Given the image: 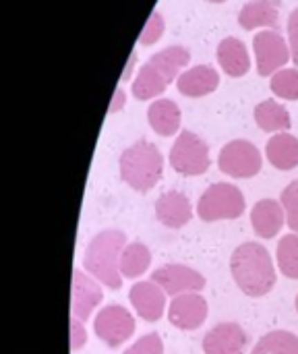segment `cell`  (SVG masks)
I'll return each mask as SVG.
<instances>
[{
    "label": "cell",
    "mask_w": 298,
    "mask_h": 354,
    "mask_svg": "<svg viewBox=\"0 0 298 354\" xmlns=\"http://www.w3.org/2000/svg\"><path fill=\"white\" fill-rule=\"evenodd\" d=\"M230 272L236 286L251 299H261L276 286V268L268 249L259 243H243L230 257Z\"/></svg>",
    "instance_id": "1"
},
{
    "label": "cell",
    "mask_w": 298,
    "mask_h": 354,
    "mask_svg": "<svg viewBox=\"0 0 298 354\" xmlns=\"http://www.w3.org/2000/svg\"><path fill=\"white\" fill-rule=\"evenodd\" d=\"M127 247V234L122 230H102L91 239L83 255V268L100 284L110 290L122 286L120 257Z\"/></svg>",
    "instance_id": "2"
},
{
    "label": "cell",
    "mask_w": 298,
    "mask_h": 354,
    "mask_svg": "<svg viewBox=\"0 0 298 354\" xmlns=\"http://www.w3.org/2000/svg\"><path fill=\"white\" fill-rule=\"evenodd\" d=\"M162 172L164 156L145 139L133 143L120 156V178L137 193L151 191L162 180Z\"/></svg>",
    "instance_id": "3"
},
{
    "label": "cell",
    "mask_w": 298,
    "mask_h": 354,
    "mask_svg": "<svg viewBox=\"0 0 298 354\" xmlns=\"http://www.w3.org/2000/svg\"><path fill=\"white\" fill-rule=\"evenodd\" d=\"M245 214V195L230 183H216L199 197L197 216L203 222L236 220Z\"/></svg>",
    "instance_id": "4"
},
{
    "label": "cell",
    "mask_w": 298,
    "mask_h": 354,
    "mask_svg": "<svg viewBox=\"0 0 298 354\" xmlns=\"http://www.w3.org/2000/svg\"><path fill=\"white\" fill-rule=\"evenodd\" d=\"M170 166L183 176L205 174L212 166L207 143L193 131H183L170 149Z\"/></svg>",
    "instance_id": "5"
},
{
    "label": "cell",
    "mask_w": 298,
    "mask_h": 354,
    "mask_svg": "<svg viewBox=\"0 0 298 354\" xmlns=\"http://www.w3.org/2000/svg\"><path fill=\"white\" fill-rule=\"evenodd\" d=\"M218 166L224 174L232 178H253L261 172L263 158L261 151L251 141L234 139L222 147Z\"/></svg>",
    "instance_id": "6"
},
{
    "label": "cell",
    "mask_w": 298,
    "mask_h": 354,
    "mask_svg": "<svg viewBox=\"0 0 298 354\" xmlns=\"http://www.w3.org/2000/svg\"><path fill=\"white\" fill-rule=\"evenodd\" d=\"M135 317L122 305H108L100 309L93 322L95 336L110 348H118L120 344H124L135 334Z\"/></svg>",
    "instance_id": "7"
},
{
    "label": "cell",
    "mask_w": 298,
    "mask_h": 354,
    "mask_svg": "<svg viewBox=\"0 0 298 354\" xmlns=\"http://www.w3.org/2000/svg\"><path fill=\"white\" fill-rule=\"evenodd\" d=\"M253 48L257 56V73L261 77H274L292 58L290 46L278 31H259L253 37Z\"/></svg>",
    "instance_id": "8"
},
{
    "label": "cell",
    "mask_w": 298,
    "mask_h": 354,
    "mask_svg": "<svg viewBox=\"0 0 298 354\" xmlns=\"http://www.w3.org/2000/svg\"><path fill=\"white\" fill-rule=\"evenodd\" d=\"M151 282H156L172 299L187 292H201L205 288V276L183 263H168L158 268L151 274Z\"/></svg>",
    "instance_id": "9"
},
{
    "label": "cell",
    "mask_w": 298,
    "mask_h": 354,
    "mask_svg": "<svg viewBox=\"0 0 298 354\" xmlns=\"http://www.w3.org/2000/svg\"><path fill=\"white\" fill-rule=\"evenodd\" d=\"M207 311V301L199 292H187L172 299L168 307V322L183 332H193L205 324Z\"/></svg>",
    "instance_id": "10"
},
{
    "label": "cell",
    "mask_w": 298,
    "mask_h": 354,
    "mask_svg": "<svg viewBox=\"0 0 298 354\" xmlns=\"http://www.w3.org/2000/svg\"><path fill=\"white\" fill-rule=\"evenodd\" d=\"M249 336L236 322H224L214 326L203 338L205 354H245Z\"/></svg>",
    "instance_id": "11"
},
{
    "label": "cell",
    "mask_w": 298,
    "mask_h": 354,
    "mask_svg": "<svg viewBox=\"0 0 298 354\" xmlns=\"http://www.w3.org/2000/svg\"><path fill=\"white\" fill-rule=\"evenodd\" d=\"M102 299H104V290L100 288V282L93 276L81 270H75L73 272V301H71L73 317L85 324L95 311V307L102 303Z\"/></svg>",
    "instance_id": "12"
},
{
    "label": "cell",
    "mask_w": 298,
    "mask_h": 354,
    "mask_svg": "<svg viewBox=\"0 0 298 354\" xmlns=\"http://www.w3.org/2000/svg\"><path fill=\"white\" fill-rule=\"evenodd\" d=\"M129 301L143 322H160L166 311V292L151 280L137 282L129 290Z\"/></svg>",
    "instance_id": "13"
},
{
    "label": "cell",
    "mask_w": 298,
    "mask_h": 354,
    "mask_svg": "<svg viewBox=\"0 0 298 354\" xmlns=\"http://www.w3.org/2000/svg\"><path fill=\"white\" fill-rule=\"evenodd\" d=\"M156 218L166 228H172V230L187 226L193 218V207H191L189 197L180 191H166L156 201Z\"/></svg>",
    "instance_id": "14"
},
{
    "label": "cell",
    "mask_w": 298,
    "mask_h": 354,
    "mask_svg": "<svg viewBox=\"0 0 298 354\" xmlns=\"http://www.w3.org/2000/svg\"><path fill=\"white\" fill-rule=\"evenodd\" d=\"M251 224L259 239H276L286 224V214L280 201L276 199H261L251 209Z\"/></svg>",
    "instance_id": "15"
},
{
    "label": "cell",
    "mask_w": 298,
    "mask_h": 354,
    "mask_svg": "<svg viewBox=\"0 0 298 354\" xmlns=\"http://www.w3.org/2000/svg\"><path fill=\"white\" fill-rule=\"evenodd\" d=\"M220 85V75L216 68L199 64L193 66L185 73H180V77L176 79V87L183 95L187 97H203L209 95L218 89Z\"/></svg>",
    "instance_id": "16"
},
{
    "label": "cell",
    "mask_w": 298,
    "mask_h": 354,
    "mask_svg": "<svg viewBox=\"0 0 298 354\" xmlns=\"http://www.w3.org/2000/svg\"><path fill=\"white\" fill-rule=\"evenodd\" d=\"M280 17V0H251L239 12L243 29H274Z\"/></svg>",
    "instance_id": "17"
},
{
    "label": "cell",
    "mask_w": 298,
    "mask_h": 354,
    "mask_svg": "<svg viewBox=\"0 0 298 354\" xmlns=\"http://www.w3.org/2000/svg\"><path fill=\"white\" fill-rule=\"evenodd\" d=\"M216 56H218L222 71L230 77H243L251 68L249 50H247L245 41H241L239 37H224L218 44Z\"/></svg>",
    "instance_id": "18"
},
{
    "label": "cell",
    "mask_w": 298,
    "mask_h": 354,
    "mask_svg": "<svg viewBox=\"0 0 298 354\" xmlns=\"http://www.w3.org/2000/svg\"><path fill=\"white\" fill-rule=\"evenodd\" d=\"M270 164L278 170H295L298 166V139L290 133H276L266 147Z\"/></svg>",
    "instance_id": "19"
},
{
    "label": "cell",
    "mask_w": 298,
    "mask_h": 354,
    "mask_svg": "<svg viewBox=\"0 0 298 354\" xmlns=\"http://www.w3.org/2000/svg\"><path fill=\"white\" fill-rule=\"evenodd\" d=\"M147 120L158 135L172 137L180 129V108L172 100H156L147 110Z\"/></svg>",
    "instance_id": "20"
},
{
    "label": "cell",
    "mask_w": 298,
    "mask_h": 354,
    "mask_svg": "<svg viewBox=\"0 0 298 354\" xmlns=\"http://www.w3.org/2000/svg\"><path fill=\"white\" fill-rule=\"evenodd\" d=\"M168 85H170L168 77H166L158 66H153V64L147 60V64H143V66L139 68V73H137V77H135L131 89H133V95H135L137 100L143 102V100L162 95V93L168 89Z\"/></svg>",
    "instance_id": "21"
},
{
    "label": "cell",
    "mask_w": 298,
    "mask_h": 354,
    "mask_svg": "<svg viewBox=\"0 0 298 354\" xmlns=\"http://www.w3.org/2000/svg\"><path fill=\"white\" fill-rule=\"evenodd\" d=\"M255 122L266 133H286L292 127L286 106L278 100H266L255 108Z\"/></svg>",
    "instance_id": "22"
},
{
    "label": "cell",
    "mask_w": 298,
    "mask_h": 354,
    "mask_svg": "<svg viewBox=\"0 0 298 354\" xmlns=\"http://www.w3.org/2000/svg\"><path fill=\"white\" fill-rule=\"evenodd\" d=\"M189 60H191V54H189V50L185 46H170L166 50L156 52L149 58V62L153 66H158L168 77L170 83L180 77V71L189 64Z\"/></svg>",
    "instance_id": "23"
},
{
    "label": "cell",
    "mask_w": 298,
    "mask_h": 354,
    "mask_svg": "<svg viewBox=\"0 0 298 354\" xmlns=\"http://www.w3.org/2000/svg\"><path fill=\"white\" fill-rule=\"evenodd\" d=\"M151 266V251L143 243H131L124 247L120 257V274L122 278H141Z\"/></svg>",
    "instance_id": "24"
},
{
    "label": "cell",
    "mask_w": 298,
    "mask_h": 354,
    "mask_svg": "<svg viewBox=\"0 0 298 354\" xmlns=\"http://www.w3.org/2000/svg\"><path fill=\"white\" fill-rule=\"evenodd\" d=\"M251 354H298V336L286 330H274L259 338Z\"/></svg>",
    "instance_id": "25"
},
{
    "label": "cell",
    "mask_w": 298,
    "mask_h": 354,
    "mask_svg": "<svg viewBox=\"0 0 298 354\" xmlns=\"http://www.w3.org/2000/svg\"><path fill=\"white\" fill-rule=\"evenodd\" d=\"M276 257H278V268L282 276L290 280H298V234L290 232L280 239Z\"/></svg>",
    "instance_id": "26"
},
{
    "label": "cell",
    "mask_w": 298,
    "mask_h": 354,
    "mask_svg": "<svg viewBox=\"0 0 298 354\" xmlns=\"http://www.w3.org/2000/svg\"><path fill=\"white\" fill-rule=\"evenodd\" d=\"M272 91L282 100H298V68H282L270 81Z\"/></svg>",
    "instance_id": "27"
},
{
    "label": "cell",
    "mask_w": 298,
    "mask_h": 354,
    "mask_svg": "<svg viewBox=\"0 0 298 354\" xmlns=\"http://www.w3.org/2000/svg\"><path fill=\"white\" fill-rule=\"evenodd\" d=\"M280 203L284 207V214H286V224L288 228L298 234V178L292 180L280 195Z\"/></svg>",
    "instance_id": "28"
},
{
    "label": "cell",
    "mask_w": 298,
    "mask_h": 354,
    "mask_svg": "<svg viewBox=\"0 0 298 354\" xmlns=\"http://www.w3.org/2000/svg\"><path fill=\"white\" fill-rule=\"evenodd\" d=\"M162 33H164V17H162L158 10H153L151 17H149L147 23H145L141 35H139V44L151 46V44H156V41L162 37Z\"/></svg>",
    "instance_id": "29"
},
{
    "label": "cell",
    "mask_w": 298,
    "mask_h": 354,
    "mask_svg": "<svg viewBox=\"0 0 298 354\" xmlns=\"http://www.w3.org/2000/svg\"><path fill=\"white\" fill-rule=\"evenodd\" d=\"M124 354H164V342L160 338V334L151 332L145 334L143 338H139L131 348H127Z\"/></svg>",
    "instance_id": "30"
},
{
    "label": "cell",
    "mask_w": 298,
    "mask_h": 354,
    "mask_svg": "<svg viewBox=\"0 0 298 354\" xmlns=\"http://www.w3.org/2000/svg\"><path fill=\"white\" fill-rule=\"evenodd\" d=\"M87 344V332H85V324L79 322L77 317H71V348L79 351Z\"/></svg>",
    "instance_id": "31"
},
{
    "label": "cell",
    "mask_w": 298,
    "mask_h": 354,
    "mask_svg": "<svg viewBox=\"0 0 298 354\" xmlns=\"http://www.w3.org/2000/svg\"><path fill=\"white\" fill-rule=\"evenodd\" d=\"M288 39H290L288 46H290L292 60L298 64V6L288 17Z\"/></svg>",
    "instance_id": "32"
},
{
    "label": "cell",
    "mask_w": 298,
    "mask_h": 354,
    "mask_svg": "<svg viewBox=\"0 0 298 354\" xmlns=\"http://www.w3.org/2000/svg\"><path fill=\"white\" fill-rule=\"evenodd\" d=\"M124 100H127V97H124V91L118 87V89L114 91V97H112V104H110V114L118 112V110L124 106Z\"/></svg>",
    "instance_id": "33"
},
{
    "label": "cell",
    "mask_w": 298,
    "mask_h": 354,
    "mask_svg": "<svg viewBox=\"0 0 298 354\" xmlns=\"http://www.w3.org/2000/svg\"><path fill=\"white\" fill-rule=\"evenodd\" d=\"M135 60H137V54L133 52V54L129 56V64H127V68H124V73H122V81H129L131 71H133V66H135Z\"/></svg>",
    "instance_id": "34"
},
{
    "label": "cell",
    "mask_w": 298,
    "mask_h": 354,
    "mask_svg": "<svg viewBox=\"0 0 298 354\" xmlns=\"http://www.w3.org/2000/svg\"><path fill=\"white\" fill-rule=\"evenodd\" d=\"M209 2H216V4H222V2H226V0H209Z\"/></svg>",
    "instance_id": "35"
},
{
    "label": "cell",
    "mask_w": 298,
    "mask_h": 354,
    "mask_svg": "<svg viewBox=\"0 0 298 354\" xmlns=\"http://www.w3.org/2000/svg\"><path fill=\"white\" fill-rule=\"evenodd\" d=\"M295 305H297V313H298V295H297V301H295Z\"/></svg>",
    "instance_id": "36"
}]
</instances>
